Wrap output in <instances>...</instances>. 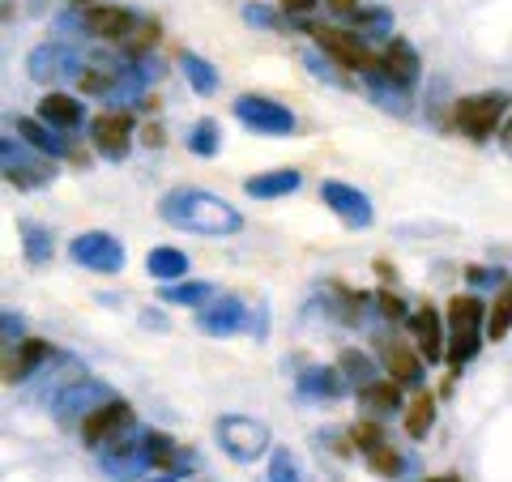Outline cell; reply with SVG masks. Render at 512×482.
<instances>
[{
  "label": "cell",
  "instance_id": "1",
  "mask_svg": "<svg viewBox=\"0 0 512 482\" xmlns=\"http://www.w3.org/2000/svg\"><path fill=\"white\" fill-rule=\"evenodd\" d=\"M158 218L171 222L175 231H192V235H235L244 231V214L227 205L222 197L205 188H171L158 201Z\"/></svg>",
  "mask_w": 512,
  "mask_h": 482
},
{
  "label": "cell",
  "instance_id": "2",
  "mask_svg": "<svg viewBox=\"0 0 512 482\" xmlns=\"http://www.w3.org/2000/svg\"><path fill=\"white\" fill-rule=\"evenodd\" d=\"M508 94L504 90H487V94H470V99H457L453 107V124L466 133L470 141H491L495 137V128H500V120L508 116Z\"/></svg>",
  "mask_w": 512,
  "mask_h": 482
},
{
  "label": "cell",
  "instance_id": "3",
  "mask_svg": "<svg viewBox=\"0 0 512 482\" xmlns=\"http://www.w3.org/2000/svg\"><path fill=\"white\" fill-rule=\"evenodd\" d=\"M312 35L320 43V52H325L338 69H350V73H367L372 77L380 69V56H372L367 47L359 43V35H350V30H338V26H312Z\"/></svg>",
  "mask_w": 512,
  "mask_h": 482
},
{
  "label": "cell",
  "instance_id": "4",
  "mask_svg": "<svg viewBox=\"0 0 512 482\" xmlns=\"http://www.w3.org/2000/svg\"><path fill=\"white\" fill-rule=\"evenodd\" d=\"M218 440L244 465L256 461L261 453H269V427L261 419H252V414H227V419H218Z\"/></svg>",
  "mask_w": 512,
  "mask_h": 482
},
{
  "label": "cell",
  "instance_id": "5",
  "mask_svg": "<svg viewBox=\"0 0 512 482\" xmlns=\"http://www.w3.org/2000/svg\"><path fill=\"white\" fill-rule=\"evenodd\" d=\"M235 116H239V124L252 128V133H261V137L295 133V111L274 103V99H261V94H239V99H235Z\"/></svg>",
  "mask_w": 512,
  "mask_h": 482
},
{
  "label": "cell",
  "instance_id": "6",
  "mask_svg": "<svg viewBox=\"0 0 512 482\" xmlns=\"http://www.w3.org/2000/svg\"><path fill=\"white\" fill-rule=\"evenodd\" d=\"M69 256L94 273H120L124 269V244L107 231H82L69 244Z\"/></svg>",
  "mask_w": 512,
  "mask_h": 482
},
{
  "label": "cell",
  "instance_id": "7",
  "mask_svg": "<svg viewBox=\"0 0 512 482\" xmlns=\"http://www.w3.org/2000/svg\"><path fill=\"white\" fill-rule=\"evenodd\" d=\"M133 423V406L128 401H116V397H107L103 406H94L86 410V419H82V444L86 448H103L111 440H120V431Z\"/></svg>",
  "mask_w": 512,
  "mask_h": 482
},
{
  "label": "cell",
  "instance_id": "8",
  "mask_svg": "<svg viewBox=\"0 0 512 482\" xmlns=\"http://www.w3.org/2000/svg\"><path fill=\"white\" fill-rule=\"evenodd\" d=\"M90 141L103 158L120 163L128 146H133V111H99V116L90 120Z\"/></svg>",
  "mask_w": 512,
  "mask_h": 482
},
{
  "label": "cell",
  "instance_id": "9",
  "mask_svg": "<svg viewBox=\"0 0 512 482\" xmlns=\"http://www.w3.org/2000/svg\"><path fill=\"white\" fill-rule=\"evenodd\" d=\"M320 201H325L342 222H350V227H372V218H376L372 201H367V192L350 188L342 180H325V184H320Z\"/></svg>",
  "mask_w": 512,
  "mask_h": 482
},
{
  "label": "cell",
  "instance_id": "10",
  "mask_svg": "<svg viewBox=\"0 0 512 482\" xmlns=\"http://www.w3.org/2000/svg\"><path fill=\"white\" fill-rule=\"evenodd\" d=\"M376 355L384 363V372H389L397 384H410V389H419V380H423V355H419V350H410V342H397V337H376Z\"/></svg>",
  "mask_w": 512,
  "mask_h": 482
},
{
  "label": "cell",
  "instance_id": "11",
  "mask_svg": "<svg viewBox=\"0 0 512 482\" xmlns=\"http://www.w3.org/2000/svg\"><path fill=\"white\" fill-rule=\"evenodd\" d=\"M419 52L406 43V39H389V47L380 52V69L372 73V77H384L389 86H397V90H410L414 82H419Z\"/></svg>",
  "mask_w": 512,
  "mask_h": 482
},
{
  "label": "cell",
  "instance_id": "12",
  "mask_svg": "<svg viewBox=\"0 0 512 482\" xmlns=\"http://www.w3.org/2000/svg\"><path fill=\"white\" fill-rule=\"evenodd\" d=\"M86 30L103 43H128V35L137 30V18L120 5H94L86 9Z\"/></svg>",
  "mask_w": 512,
  "mask_h": 482
},
{
  "label": "cell",
  "instance_id": "13",
  "mask_svg": "<svg viewBox=\"0 0 512 482\" xmlns=\"http://www.w3.org/2000/svg\"><path fill=\"white\" fill-rule=\"evenodd\" d=\"M410 333H414V342H419V355L427 359V363H440L444 359V320H440V312L431 308V303H423L419 312L410 316Z\"/></svg>",
  "mask_w": 512,
  "mask_h": 482
},
{
  "label": "cell",
  "instance_id": "14",
  "mask_svg": "<svg viewBox=\"0 0 512 482\" xmlns=\"http://www.w3.org/2000/svg\"><path fill=\"white\" fill-rule=\"evenodd\" d=\"M299 184H303V171L278 167V171H265V175L244 180V192L256 197V201H274V197H291V192H299Z\"/></svg>",
  "mask_w": 512,
  "mask_h": 482
},
{
  "label": "cell",
  "instance_id": "15",
  "mask_svg": "<svg viewBox=\"0 0 512 482\" xmlns=\"http://www.w3.org/2000/svg\"><path fill=\"white\" fill-rule=\"evenodd\" d=\"M86 107L73 99V94H60V90H47L39 99V120L52 124V128H64V133H73L77 124H82Z\"/></svg>",
  "mask_w": 512,
  "mask_h": 482
},
{
  "label": "cell",
  "instance_id": "16",
  "mask_svg": "<svg viewBox=\"0 0 512 482\" xmlns=\"http://www.w3.org/2000/svg\"><path fill=\"white\" fill-rule=\"evenodd\" d=\"M248 325V308L239 299H222V303H205L201 308V329L214 333V337H227V333H239Z\"/></svg>",
  "mask_w": 512,
  "mask_h": 482
},
{
  "label": "cell",
  "instance_id": "17",
  "mask_svg": "<svg viewBox=\"0 0 512 482\" xmlns=\"http://www.w3.org/2000/svg\"><path fill=\"white\" fill-rule=\"evenodd\" d=\"M444 325L448 333H483L487 329V308L478 295H457L444 308Z\"/></svg>",
  "mask_w": 512,
  "mask_h": 482
},
{
  "label": "cell",
  "instance_id": "18",
  "mask_svg": "<svg viewBox=\"0 0 512 482\" xmlns=\"http://www.w3.org/2000/svg\"><path fill=\"white\" fill-rule=\"evenodd\" d=\"M52 359V346L39 342V337H26V342H18V350H9V359H5V380L9 384H18L26 380L30 372H35L39 363Z\"/></svg>",
  "mask_w": 512,
  "mask_h": 482
},
{
  "label": "cell",
  "instance_id": "19",
  "mask_svg": "<svg viewBox=\"0 0 512 482\" xmlns=\"http://www.w3.org/2000/svg\"><path fill=\"white\" fill-rule=\"evenodd\" d=\"M141 448H146V465H150V470H158V474H180L184 470L180 444H175L167 431H146Z\"/></svg>",
  "mask_w": 512,
  "mask_h": 482
},
{
  "label": "cell",
  "instance_id": "20",
  "mask_svg": "<svg viewBox=\"0 0 512 482\" xmlns=\"http://www.w3.org/2000/svg\"><path fill=\"white\" fill-rule=\"evenodd\" d=\"M13 133H18V141H26L30 150H39V154H47V158L69 154V146H64L60 137H52V124H43V120L22 116V120H13Z\"/></svg>",
  "mask_w": 512,
  "mask_h": 482
},
{
  "label": "cell",
  "instance_id": "21",
  "mask_svg": "<svg viewBox=\"0 0 512 482\" xmlns=\"http://www.w3.org/2000/svg\"><path fill=\"white\" fill-rule=\"evenodd\" d=\"M295 384H299L303 397H325V401H333V397H342L346 376L338 372V367H308V372H303Z\"/></svg>",
  "mask_w": 512,
  "mask_h": 482
},
{
  "label": "cell",
  "instance_id": "22",
  "mask_svg": "<svg viewBox=\"0 0 512 482\" xmlns=\"http://www.w3.org/2000/svg\"><path fill=\"white\" fill-rule=\"evenodd\" d=\"M359 401L372 414H393V410H402V384H397L393 376L389 380H372V384H363L359 389Z\"/></svg>",
  "mask_w": 512,
  "mask_h": 482
},
{
  "label": "cell",
  "instance_id": "23",
  "mask_svg": "<svg viewBox=\"0 0 512 482\" xmlns=\"http://www.w3.org/2000/svg\"><path fill=\"white\" fill-rule=\"evenodd\" d=\"M146 269L158 282H180V278H188V256L180 248H154L146 256Z\"/></svg>",
  "mask_w": 512,
  "mask_h": 482
},
{
  "label": "cell",
  "instance_id": "24",
  "mask_svg": "<svg viewBox=\"0 0 512 482\" xmlns=\"http://www.w3.org/2000/svg\"><path fill=\"white\" fill-rule=\"evenodd\" d=\"M436 427V397L431 393H414L406 406V436L410 440H427V431Z\"/></svg>",
  "mask_w": 512,
  "mask_h": 482
},
{
  "label": "cell",
  "instance_id": "25",
  "mask_svg": "<svg viewBox=\"0 0 512 482\" xmlns=\"http://www.w3.org/2000/svg\"><path fill=\"white\" fill-rule=\"evenodd\" d=\"M18 235H22V252H26V261L30 265H43V261H52V231L39 227V222H18Z\"/></svg>",
  "mask_w": 512,
  "mask_h": 482
},
{
  "label": "cell",
  "instance_id": "26",
  "mask_svg": "<svg viewBox=\"0 0 512 482\" xmlns=\"http://www.w3.org/2000/svg\"><path fill=\"white\" fill-rule=\"evenodd\" d=\"M180 69H184V77H188V86L197 90V94H214L218 90V69L205 56H197V52H184L180 56Z\"/></svg>",
  "mask_w": 512,
  "mask_h": 482
},
{
  "label": "cell",
  "instance_id": "27",
  "mask_svg": "<svg viewBox=\"0 0 512 482\" xmlns=\"http://www.w3.org/2000/svg\"><path fill=\"white\" fill-rule=\"evenodd\" d=\"M338 372L346 376V384H355V389H363V384L380 380V376H376V363H372V355H363V350H342Z\"/></svg>",
  "mask_w": 512,
  "mask_h": 482
},
{
  "label": "cell",
  "instance_id": "28",
  "mask_svg": "<svg viewBox=\"0 0 512 482\" xmlns=\"http://www.w3.org/2000/svg\"><path fill=\"white\" fill-rule=\"evenodd\" d=\"M218 291L210 282H167L163 286V299L167 303H188V308H205V303H210Z\"/></svg>",
  "mask_w": 512,
  "mask_h": 482
},
{
  "label": "cell",
  "instance_id": "29",
  "mask_svg": "<svg viewBox=\"0 0 512 482\" xmlns=\"http://www.w3.org/2000/svg\"><path fill=\"white\" fill-rule=\"evenodd\" d=\"M478 350H483V333H448V350H444V359L453 372H461Z\"/></svg>",
  "mask_w": 512,
  "mask_h": 482
},
{
  "label": "cell",
  "instance_id": "30",
  "mask_svg": "<svg viewBox=\"0 0 512 482\" xmlns=\"http://www.w3.org/2000/svg\"><path fill=\"white\" fill-rule=\"evenodd\" d=\"M508 329H512V286H504V291L495 295L491 312H487V337L491 342H504Z\"/></svg>",
  "mask_w": 512,
  "mask_h": 482
},
{
  "label": "cell",
  "instance_id": "31",
  "mask_svg": "<svg viewBox=\"0 0 512 482\" xmlns=\"http://www.w3.org/2000/svg\"><path fill=\"white\" fill-rule=\"evenodd\" d=\"M218 146H222V128H218V120H197V124H192V133H188V150H192V154L214 158Z\"/></svg>",
  "mask_w": 512,
  "mask_h": 482
},
{
  "label": "cell",
  "instance_id": "32",
  "mask_svg": "<svg viewBox=\"0 0 512 482\" xmlns=\"http://www.w3.org/2000/svg\"><path fill=\"white\" fill-rule=\"evenodd\" d=\"M367 465H372L380 478H402V470H406V461H402V453H397L393 444H380L376 453H367Z\"/></svg>",
  "mask_w": 512,
  "mask_h": 482
},
{
  "label": "cell",
  "instance_id": "33",
  "mask_svg": "<svg viewBox=\"0 0 512 482\" xmlns=\"http://www.w3.org/2000/svg\"><path fill=\"white\" fill-rule=\"evenodd\" d=\"M346 440L355 444L363 457H367V453H376L380 444H389V440H384V431H380V423H355V427H350V436H346Z\"/></svg>",
  "mask_w": 512,
  "mask_h": 482
},
{
  "label": "cell",
  "instance_id": "34",
  "mask_svg": "<svg viewBox=\"0 0 512 482\" xmlns=\"http://www.w3.org/2000/svg\"><path fill=\"white\" fill-rule=\"evenodd\" d=\"M269 482H303L299 461L286 453V448H274V461H269Z\"/></svg>",
  "mask_w": 512,
  "mask_h": 482
},
{
  "label": "cell",
  "instance_id": "35",
  "mask_svg": "<svg viewBox=\"0 0 512 482\" xmlns=\"http://www.w3.org/2000/svg\"><path fill=\"white\" fill-rule=\"evenodd\" d=\"M158 35H163V30H158V22H137V30H133V35H128V52H133V56H141V52H146V47H154L158 43Z\"/></svg>",
  "mask_w": 512,
  "mask_h": 482
},
{
  "label": "cell",
  "instance_id": "36",
  "mask_svg": "<svg viewBox=\"0 0 512 482\" xmlns=\"http://www.w3.org/2000/svg\"><path fill=\"white\" fill-rule=\"evenodd\" d=\"M376 303H380V312L389 316V320H410V316H406V303L397 299L393 291H380V295H376Z\"/></svg>",
  "mask_w": 512,
  "mask_h": 482
},
{
  "label": "cell",
  "instance_id": "37",
  "mask_svg": "<svg viewBox=\"0 0 512 482\" xmlns=\"http://www.w3.org/2000/svg\"><path fill=\"white\" fill-rule=\"evenodd\" d=\"M77 86H82L86 94H103V90H111V77L99 73V69H86L82 77H77Z\"/></svg>",
  "mask_w": 512,
  "mask_h": 482
},
{
  "label": "cell",
  "instance_id": "38",
  "mask_svg": "<svg viewBox=\"0 0 512 482\" xmlns=\"http://www.w3.org/2000/svg\"><path fill=\"white\" fill-rule=\"evenodd\" d=\"M244 18H248L252 26H269V30H282V18H278L274 9H261V5H252V9L244 13Z\"/></svg>",
  "mask_w": 512,
  "mask_h": 482
},
{
  "label": "cell",
  "instance_id": "39",
  "mask_svg": "<svg viewBox=\"0 0 512 482\" xmlns=\"http://www.w3.org/2000/svg\"><path fill=\"white\" fill-rule=\"evenodd\" d=\"M282 9L291 13V18H308V13L316 9V0H282Z\"/></svg>",
  "mask_w": 512,
  "mask_h": 482
},
{
  "label": "cell",
  "instance_id": "40",
  "mask_svg": "<svg viewBox=\"0 0 512 482\" xmlns=\"http://www.w3.org/2000/svg\"><path fill=\"white\" fill-rule=\"evenodd\" d=\"M141 141H146V146H163V141H167V133H163V124H146V128H141Z\"/></svg>",
  "mask_w": 512,
  "mask_h": 482
},
{
  "label": "cell",
  "instance_id": "41",
  "mask_svg": "<svg viewBox=\"0 0 512 482\" xmlns=\"http://www.w3.org/2000/svg\"><path fill=\"white\" fill-rule=\"evenodd\" d=\"M325 5H329L333 13H346V18H355V13L363 9V5H359V0H325Z\"/></svg>",
  "mask_w": 512,
  "mask_h": 482
},
{
  "label": "cell",
  "instance_id": "42",
  "mask_svg": "<svg viewBox=\"0 0 512 482\" xmlns=\"http://www.w3.org/2000/svg\"><path fill=\"white\" fill-rule=\"evenodd\" d=\"M376 273H380V278H384V282H393V278H397V269H393L389 261H376Z\"/></svg>",
  "mask_w": 512,
  "mask_h": 482
},
{
  "label": "cell",
  "instance_id": "43",
  "mask_svg": "<svg viewBox=\"0 0 512 482\" xmlns=\"http://www.w3.org/2000/svg\"><path fill=\"white\" fill-rule=\"evenodd\" d=\"M500 141H504V150H512V120L500 128Z\"/></svg>",
  "mask_w": 512,
  "mask_h": 482
},
{
  "label": "cell",
  "instance_id": "44",
  "mask_svg": "<svg viewBox=\"0 0 512 482\" xmlns=\"http://www.w3.org/2000/svg\"><path fill=\"white\" fill-rule=\"evenodd\" d=\"M427 482H461L457 474H436V478H427Z\"/></svg>",
  "mask_w": 512,
  "mask_h": 482
},
{
  "label": "cell",
  "instance_id": "45",
  "mask_svg": "<svg viewBox=\"0 0 512 482\" xmlns=\"http://www.w3.org/2000/svg\"><path fill=\"white\" fill-rule=\"evenodd\" d=\"M69 5H86V9H94V5H99V0H69Z\"/></svg>",
  "mask_w": 512,
  "mask_h": 482
}]
</instances>
